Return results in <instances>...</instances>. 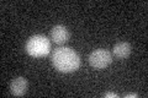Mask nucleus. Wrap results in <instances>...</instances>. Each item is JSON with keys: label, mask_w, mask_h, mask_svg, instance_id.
Wrapping results in <instances>:
<instances>
[{"label": "nucleus", "mask_w": 148, "mask_h": 98, "mask_svg": "<svg viewBox=\"0 0 148 98\" xmlns=\"http://www.w3.org/2000/svg\"><path fill=\"white\" fill-rule=\"evenodd\" d=\"M52 64L61 72L77 71L80 66V57L75 50L68 47H59L52 53Z\"/></svg>", "instance_id": "obj_1"}, {"label": "nucleus", "mask_w": 148, "mask_h": 98, "mask_svg": "<svg viewBox=\"0 0 148 98\" xmlns=\"http://www.w3.org/2000/svg\"><path fill=\"white\" fill-rule=\"evenodd\" d=\"M112 62V55L106 49H96L89 55V63L94 69H105Z\"/></svg>", "instance_id": "obj_3"}, {"label": "nucleus", "mask_w": 148, "mask_h": 98, "mask_svg": "<svg viewBox=\"0 0 148 98\" xmlns=\"http://www.w3.org/2000/svg\"><path fill=\"white\" fill-rule=\"evenodd\" d=\"M104 97L105 98H117L119 97V95H117V93H114V92H108V93H105V95H104Z\"/></svg>", "instance_id": "obj_7"}, {"label": "nucleus", "mask_w": 148, "mask_h": 98, "mask_svg": "<svg viewBox=\"0 0 148 98\" xmlns=\"http://www.w3.org/2000/svg\"><path fill=\"white\" fill-rule=\"evenodd\" d=\"M69 37H71L69 31H68L67 27L63 26V25L54 26L52 28V31H51V38H52V41L57 44L67 43V42L69 41Z\"/></svg>", "instance_id": "obj_4"}, {"label": "nucleus", "mask_w": 148, "mask_h": 98, "mask_svg": "<svg viewBox=\"0 0 148 98\" xmlns=\"http://www.w3.org/2000/svg\"><path fill=\"white\" fill-rule=\"evenodd\" d=\"M10 90L11 93L15 96H24L27 91V81L25 77L18 76L16 78H14L10 83Z\"/></svg>", "instance_id": "obj_5"}, {"label": "nucleus", "mask_w": 148, "mask_h": 98, "mask_svg": "<svg viewBox=\"0 0 148 98\" xmlns=\"http://www.w3.org/2000/svg\"><path fill=\"white\" fill-rule=\"evenodd\" d=\"M26 52L31 57L41 58L46 57L51 52V42L42 34H35L29 38L26 43Z\"/></svg>", "instance_id": "obj_2"}, {"label": "nucleus", "mask_w": 148, "mask_h": 98, "mask_svg": "<svg viewBox=\"0 0 148 98\" xmlns=\"http://www.w3.org/2000/svg\"><path fill=\"white\" fill-rule=\"evenodd\" d=\"M125 97H126V98H135V97H138V95H137V93H128V95H126V96H125Z\"/></svg>", "instance_id": "obj_8"}, {"label": "nucleus", "mask_w": 148, "mask_h": 98, "mask_svg": "<svg viewBox=\"0 0 148 98\" xmlns=\"http://www.w3.org/2000/svg\"><path fill=\"white\" fill-rule=\"evenodd\" d=\"M131 54V44L127 42H119L114 45V55L117 59H126Z\"/></svg>", "instance_id": "obj_6"}]
</instances>
